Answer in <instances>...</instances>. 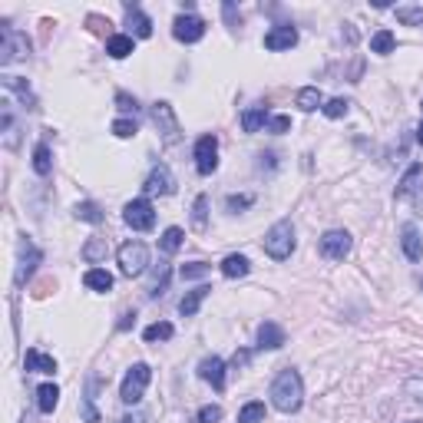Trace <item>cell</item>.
<instances>
[{"mask_svg": "<svg viewBox=\"0 0 423 423\" xmlns=\"http://www.w3.org/2000/svg\"><path fill=\"white\" fill-rule=\"evenodd\" d=\"M294 103H298L301 113H315V109L324 106V93L317 87H304V89H298V99H294Z\"/></svg>", "mask_w": 423, "mask_h": 423, "instance_id": "cell-21", "label": "cell"}, {"mask_svg": "<svg viewBox=\"0 0 423 423\" xmlns=\"http://www.w3.org/2000/svg\"><path fill=\"white\" fill-rule=\"evenodd\" d=\"M268 120H272V116H268V109L265 106H248L245 113H241V130L258 132L261 126H268Z\"/></svg>", "mask_w": 423, "mask_h": 423, "instance_id": "cell-20", "label": "cell"}, {"mask_svg": "<svg viewBox=\"0 0 423 423\" xmlns=\"http://www.w3.org/2000/svg\"><path fill=\"white\" fill-rule=\"evenodd\" d=\"M410 423H423V420H410Z\"/></svg>", "mask_w": 423, "mask_h": 423, "instance_id": "cell-49", "label": "cell"}, {"mask_svg": "<svg viewBox=\"0 0 423 423\" xmlns=\"http://www.w3.org/2000/svg\"><path fill=\"white\" fill-rule=\"evenodd\" d=\"M146 196H172L175 192V179H172V169L169 165H156L149 175H146Z\"/></svg>", "mask_w": 423, "mask_h": 423, "instance_id": "cell-12", "label": "cell"}, {"mask_svg": "<svg viewBox=\"0 0 423 423\" xmlns=\"http://www.w3.org/2000/svg\"><path fill=\"white\" fill-rule=\"evenodd\" d=\"M192 225H196L198 232H206V225H208V196L196 198V206H192Z\"/></svg>", "mask_w": 423, "mask_h": 423, "instance_id": "cell-35", "label": "cell"}, {"mask_svg": "<svg viewBox=\"0 0 423 423\" xmlns=\"http://www.w3.org/2000/svg\"><path fill=\"white\" fill-rule=\"evenodd\" d=\"M23 367L33 370V374H56V360L50 354H40V351H27Z\"/></svg>", "mask_w": 423, "mask_h": 423, "instance_id": "cell-19", "label": "cell"}, {"mask_svg": "<svg viewBox=\"0 0 423 423\" xmlns=\"http://www.w3.org/2000/svg\"><path fill=\"white\" fill-rule=\"evenodd\" d=\"M258 348L261 351H278L284 348V327L274 324V321H265L258 327Z\"/></svg>", "mask_w": 423, "mask_h": 423, "instance_id": "cell-15", "label": "cell"}, {"mask_svg": "<svg viewBox=\"0 0 423 423\" xmlns=\"http://www.w3.org/2000/svg\"><path fill=\"white\" fill-rule=\"evenodd\" d=\"M149 380H152L149 364H132V367L126 370L122 384H120V400L130 403V407L132 403H139L142 393H146V387H149Z\"/></svg>", "mask_w": 423, "mask_h": 423, "instance_id": "cell-3", "label": "cell"}, {"mask_svg": "<svg viewBox=\"0 0 423 423\" xmlns=\"http://www.w3.org/2000/svg\"><path fill=\"white\" fill-rule=\"evenodd\" d=\"M393 44H397V40H393L391 30H377L374 37H370V50H374V53H380V56L393 53Z\"/></svg>", "mask_w": 423, "mask_h": 423, "instance_id": "cell-32", "label": "cell"}, {"mask_svg": "<svg viewBox=\"0 0 423 423\" xmlns=\"http://www.w3.org/2000/svg\"><path fill=\"white\" fill-rule=\"evenodd\" d=\"M351 248H354V239H351L344 228H331V232L321 235V255H324V258L344 261L351 255Z\"/></svg>", "mask_w": 423, "mask_h": 423, "instance_id": "cell-8", "label": "cell"}, {"mask_svg": "<svg viewBox=\"0 0 423 423\" xmlns=\"http://www.w3.org/2000/svg\"><path fill=\"white\" fill-rule=\"evenodd\" d=\"M172 334H175V327L169 324V321H156V324H149L142 331V341H146V344H156V341H169Z\"/></svg>", "mask_w": 423, "mask_h": 423, "instance_id": "cell-28", "label": "cell"}, {"mask_svg": "<svg viewBox=\"0 0 423 423\" xmlns=\"http://www.w3.org/2000/svg\"><path fill=\"white\" fill-rule=\"evenodd\" d=\"M420 288H423V282H420Z\"/></svg>", "mask_w": 423, "mask_h": 423, "instance_id": "cell-51", "label": "cell"}, {"mask_svg": "<svg viewBox=\"0 0 423 423\" xmlns=\"http://www.w3.org/2000/svg\"><path fill=\"white\" fill-rule=\"evenodd\" d=\"M218 169V139L215 136H198L196 142V172L212 175Z\"/></svg>", "mask_w": 423, "mask_h": 423, "instance_id": "cell-10", "label": "cell"}, {"mask_svg": "<svg viewBox=\"0 0 423 423\" xmlns=\"http://www.w3.org/2000/svg\"><path fill=\"white\" fill-rule=\"evenodd\" d=\"M255 202V196H228V212H239V208H248Z\"/></svg>", "mask_w": 423, "mask_h": 423, "instance_id": "cell-43", "label": "cell"}, {"mask_svg": "<svg viewBox=\"0 0 423 423\" xmlns=\"http://www.w3.org/2000/svg\"><path fill=\"white\" fill-rule=\"evenodd\" d=\"M116 106L122 109V113H139V103H136V96H130V93H116Z\"/></svg>", "mask_w": 423, "mask_h": 423, "instance_id": "cell-41", "label": "cell"}, {"mask_svg": "<svg viewBox=\"0 0 423 423\" xmlns=\"http://www.w3.org/2000/svg\"><path fill=\"white\" fill-rule=\"evenodd\" d=\"M83 417H87V423H99V413H96V407H93V400H83Z\"/></svg>", "mask_w": 423, "mask_h": 423, "instance_id": "cell-44", "label": "cell"}, {"mask_svg": "<svg viewBox=\"0 0 423 423\" xmlns=\"http://www.w3.org/2000/svg\"><path fill=\"white\" fill-rule=\"evenodd\" d=\"M348 109H351L348 99H327L324 106H321V113H324L327 120H341V116H348Z\"/></svg>", "mask_w": 423, "mask_h": 423, "instance_id": "cell-37", "label": "cell"}, {"mask_svg": "<svg viewBox=\"0 0 423 423\" xmlns=\"http://www.w3.org/2000/svg\"><path fill=\"white\" fill-rule=\"evenodd\" d=\"M122 218H126V225L136 228V232H149V228L156 225V208H152L149 198H132V202H126V208H122Z\"/></svg>", "mask_w": 423, "mask_h": 423, "instance_id": "cell-7", "label": "cell"}, {"mask_svg": "<svg viewBox=\"0 0 423 423\" xmlns=\"http://www.w3.org/2000/svg\"><path fill=\"white\" fill-rule=\"evenodd\" d=\"M109 255V241L106 239H89L87 245H83V258L89 261V265H99V261H106Z\"/></svg>", "mask_w": 423, "mask_h": 423, "instance_id": "cell-27", "label": "cell"}, {"mask_svg": "<svg viewBox=\"0 0 423 423\" xmlns=\"http://www.w3.org/2000/svg\"><path fill=\"white\" fill-rule=\"evenodd\" d=\"M83 284H87L89 291H96V294H106L113 291V284H116V278L106 272V268H89L87 274H83Z\"/></svg>", "mask_w": 423, "mask_h": 423, "instance_id": "cell-16", "label": "cell"}, {"mask_svg": "<svg viewBox=\"0 0 423 423\" xmlns=\"http://www.w3.org/2000/svg\"><path fill=\"white\" fill-rule=\"evenodd\" d=\"M248 364V351H239L235 358H232V367H245Z\"/></svg>", "mask_w": 423, "mask_h": 423, "instance_id": "cell-45", "label": "cell"}, {"mask_svg": "<svg viewBox=\"0 0 423 423\" xmlns=\"http://www.w3.org/2000/svg\"><path fill=\"white\" fill-rule=\"evenodd\" d=\"M116 423H146V417H142V413H126V417Z\"/></svg>", "mask_w": 423, "mask_h": 423, "instance_id": "cell-46", "label": "cell"}, {"mask_svg": "<svg viewBox=\"0 0 423 423\" xmlns=\"http://www.w3.org/2000/svg\"><path fill=\"white\" fill-rule=\"evenodd\" d=\"M397 20L407 27H423V7H397Z\"/></svg>", "mask_w": 423, "mask_h": 423, "instance_id": "cell-36", "label": "cell"}, {"mask_svg": "<svg viewBox=\"0 0 423 423\" xmlns=\"http://www.w3.org/2000/svg\"><path fill=\"white\" fill-rule=\"evenodd\" d=\"M298 44V30H294L291 23H282V27H274V30L265 33V50H291Z\"/></svg>", "mask_w": 423, "mask_h": 423, "instance_id": "cell-13", "label": "cell"}, {"mask_svg": "<svg viewBox=\"0 0 423 423\" xmlns=\"http://www.w3.org/2000/svg\"><path fill=\"white\" fill-rule=\"evenodd\" d=\"M265 251H268V258H274V261L291 258V251H294V225L288 222V218H282V222H274V225L268 228V235H265Z\"/></svg>", "mask_w": 423, "mask_h": 423, "instance_id": "cell-2", "label": "cell"}, {"mask_svg": "<svg viewBox=\"0 0 423 423\" xmlns=\"http://www.w3.org/2000/svg\"><path fill=\"white\" fill-rule=\"evenodd\" d=\"M146 265H149V248L142 241H126L120 248V268L126 278H139L146 272Z\"/></svg>", "mask_w": 423, "mask_h": 423, "instance_id": "cell-6", "label": "cell"}, {"mask_svg": "<svg viewBox=\"0 0 423 423\" xmlns=\"http://www.w3.org/2000/svg\"><path fill=\"white\" fill-rule=\"evenodd\" d=\"M261 420H265V403L261 400H251L239 410V423H261Z\"/></svg>", "mask_w": 423, "mask_h": 423, "instance_id": "cell-34", "label": "cell"}, {"mask_svg": "<svg viewBox=\"0 0 423 423\" xmlns=\"http://www.w3.org/2000/svg\"><path fill=\"white\" fill-rule=\"evenodd\" d=\"M272 403L282 413L301 410V403H304V380H301V374H298L294 367L282 370V374L274 377V384H272Z\"/></svg>", "mask_w": 423, "mask_h": 423, "instance_id": "cell-1", "label": "cell"}, {"mask_svg": "<svg viewBox=\"0 0 423 423\" xmlns=\"http://www.w3.org/2000/svg\"><path fill=\"white\" fill-rule=\"evenodd\" d=\"M30 56V40H27V33L13 30L11 23H4V46H0V63L11 66L17 60H27Z\"/></svg>", "mask_w": 423, "mask_h": 423, "instance_id": "cell-4", "label": "cell"}, {"mask_svg": "<svg viewBox=\"0 0 423 423\" xmlns=\"http://www.w3.org/2000/svg\"><path fill=\"white\" fill-rule=\"evenodd\" d=\"M139 132V122L136 120H116L113 122V136H120V139H132Z\"/></svg>", "mask_w": 423, "mask_h": 423, "instance_id": "cell-39", "label": "cell"}, {"mask_svg": "<svg viewBox=\"0 0 423 423\" xmlns=\"http://www.w3.org/2000/svg\"><path fill=\"white\" fill-rule=\"evenodd\" d=\"M44 261V251L37 248L30 239L20 241V258H17V284H27L33 272H37V265Z\"/></svg>", "mask_w": 423, "mask_h": 423, "instance_id": "cell-11", "label": "cell"}, {"mask_svg": "<svg viewBox=\"0 0 423 423\" xmlns=\"http://www.w3.org/2000/svg\"><path fill=\"white\" fill-rule=\"evenodd\" d=\"M20 423H30V420H20Z\"/></svg>", "mask_w": 423, "mask_h": 423, "instance_id": "cell-50", "label": "cell"}, {"mask_svg": "<svg viewBox=\"0 0 423 423\" xmlns=\"http://www.w3.org/2000/svg\"><path fill=\"white\" fill-rule=\"evenodd\" d=\"M172 37L179 44H198L206 37V20L196 13H179L172 23Z\"/></svg>", "mask_w": 423, "mask_h": 423, "instance_id": "cell-9", "label": "cell"}, {"mask_svg": "<svg viewBox=\"0 0 423 423\" xmlns=\"http://www.w3.org/2000/svg\"><path fill=\"white\" fill-rule=\"evenodd\" d=\"M73 215L80 218V222H89V225H99V222H103V208L96 206V202H80V206L73 208Z\"/></svg>", "mask_w": 423, "mask_h": 423, "instance_id": "cell-30", "label": "cell"}, {"mask_svg": "<svg viewBox=\"0 0 423 423\" xmlns=\"http://www.w3.org/2000/svg\"><path fill=\"white\" fill-rule=\"evenodd\" d=\"M417 175H423V165H420V163H413L410 169H407V175H403V179H400V185H397V198H403V196H407V192H410V189H413V182H417Z\"/></svg>", "mask_w": 423, "mask_h": 423, "instance_id": "cell-38", "label": "cell"}, {"mask_svg": "<svg viewBox=\"0 0 423 423\" xmlns=\"http://www.w3.org/2000/svg\"><path fill=\"white\" fill-rule=\"evenodd\" d=\"M132 321H136V315H126V317H122V321H120V331H126V327H130Z\"/></svg>", "mask_w": 423, "mask_h": 423, "instance_id": "cell-47", "label": "cell"}, {"mask_svg": "<svg viewBox=\"0 0 423 423\" xmlns=\"http://www.w3.org/2000/svg\"><path fill=\"white\" fill-rule=\"evenodd\" d=\"M182 241H185V232L182 228H165L163 232V239H159V248L165 251V255H175V251L182 248Z\"/></svg>", "mask_w": 423, "mask_h": 423, "instance_id": "cell-29", "label": "cell"}, {"mask_svg": "<svg viewBox=\"0 0 423 423\" xmlns=\"http://www.w3.org/2000/svg\"><path fill=\"white\" fill-rule=\"evenodd\" d=\"M169 274H172V268L165 265V261H159V268L152 272V284H149V298H163L165 291H169Z\"/></svg>", "mask_w": 423, "mask_h": 423, "instance_id": "cell-26", "label": "cell"}, {"mask_svg": "<svg viewBox=\"0 0 423 423\" xmlns=\"http://www.w3.org/2000/svg\"><path fill=\"white\" fill-rule=\"evenodd\" d=\"M417 142L423 146V122H420V130H417Z\"/></svg>", "mask_w": 423, "mask_h": 423, "instance_id": "cell-48", "label": "cell"}, {"mask_svg": "<svg viewBox=\"0 0 423 423\" xmlns=\"http://www.w3.org/2000/svg\"><path fill=\"white\" fill-rule=\"evenodd\" d=\"M248 272H251V265L245 255H228V258L222 261V274H225V278H245Z\"/></svg>", "mask_w": 423, "mask_h": 423, "instance_id": "cell-25", "label": "cell"}, {"mask_svg": "<svg viewBox=\"0 0 423 423\" xmlns=\"http://www.w3.org/2000/svg\"><path fill=\"white\" fill-rule=\"evenodd\" d=\"M152 122H156V130H159L165 146H175V142L182 139V126H179L175 109L169 106V103H156V106H152Z\"/></svg>", "mask_w": 423, "mask_h": 423, "instance_id": "cell-5", "label": "cell"}, {"mask_svg": "<svg viewBox=\"0 0 423 423\" xmlns=\"http://www.w3.org/2000/svg\"><path fill=\"white\" fill-rule=\"evenodd\" d=\"M208 291H212V288H206V284H202V288H196V291L185 294L182 301H179V311H182V317H196L198 308H202V301L208 298Z\"/></svg>", "mask_w": 423, "mask_h": 423, "instance_id": "cell-23", "label": "cell"}, {"mask_svg": "<svg viewBox=\"0 0 423 423\" xmlns=\"http://www.w3.org/2000/svg\"><path fill=\"white\" fill-rule=\"evenodd\" d=\"M56 403H60V387H56V384L37 387V407H40V413H53Z\"/></svg>", "mask_w": 423, "mask_h": 423, "instance_id": "cell-24", "label": "cell"}, {"mask_svg": "<svg viewBox=\"0 0 423 423\" xmlns=\"http://www.w3.org/2000/svg\"><path fill=\"white\" fill-rule=\"evenodd\" d=\"M126 23H130L132 33H136V37H142V40H146V37H152V20L139 11V7H132V4L126 7Z\"/></svg>", "mask_w": 423, "mask_h": 423, "instance_id": "cell-22", "label": "cell"}, {"mask_svg": "<svg viewBox=\"0 0 423 423\" xmlns=\"http://www.w3.org/2000/svg\"><path fill=\"white\" fill-rule=\"evenodd\" d=\"M50 169H53L50 146H46V142H40V146L33 149V172H37V175H50Z\"/></svg>", "mask_w": 423, "mask_h": 423, "instance_id": "cell-31", "label": "cell"}, {"mask_svg": "<svg viewBox=\"0 0 423 423\" xmlns=\"http://www.w3.org/2000/svg\"><path fill=\"white\" fill-rule=\"evenodd\" d=\"M198 377L206 380V384H212L215 391H225V360L222 358H206L202 364H198Z\"/></svg>", "mask_w": 423, "mask_h": 423, "instance_id": "cell-14", "label": "cell"}, {"mask_svg": "<svg viewBox=\"0 0 423 423\" xmlns=\"http://www.w3.org/2000/svg\"><path fill=\"white\" fill-rule=\"evenodd\" d=\"M288 130H291V116H272L268 120V132H274V136H282Z\"/></svg>", "mask_w": 423, "mask_h": 423, "instance_id": "cell-42", "label": "cell"}, {"mask_svg": "<svg viewBox=\"0 0 423 423\" xmlns=\"http://www.w3.org/2000/svg\"><path fill=\"white\" fill-rule=\"evenodd\" d=\"M400 248H403V255L410 261H420L423 258V241H420V232L413 225H403V232H400Z\"/></svg>", "mask_w": 423, "mask_h": 423, "instance_id": "cell-17", "label": "cell"}, {"mask_svg": "<svg viewBox=\"0 0 423 423\" xmlns=\"http://www.w3.org/2000/svg\"><path fill=\"white\" fill-rule=\"evenodd\" d=\"M196 420L198 423H218V420H222V407H218V403H206V407L198 410Z\"/></svg>", "mask_w": 423, "mask_h": 423, "instance_id": "cell-40", "label": "cell"}, {"mask_svg": "<svg viewBox=\"0 0 423 423\" xmlns=\"http://www.w3.org/2000/svg\"><path fill=\"white\" fill-rule=\"evenodd\" d=\"M132 50H136V44H132L130 33H113V37L106 40V53L113 56V60H126Z\"/></svg>", "mask_w": 423, "mask_h": 423, "instance_id": "cell-18", "label": "cell"}, {"mask_svg": "<svg viewBox=\"0 0 423 423\" xmlns=\"http://www.w3.org/2000/svg\"><path fill=\"white\" fill-rule=\"evenodd\" d=\"M208 272H212V265H206V261H189V265H182V268H179L182 282H198V278H206Z\"/></svg>", "mask_w": 423, "mask_h": 423, "instance_id": "cell-33", "label": "cell"}]
</instances>
